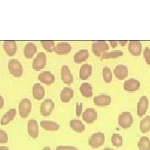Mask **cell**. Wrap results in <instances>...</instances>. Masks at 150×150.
I'll return each instance as SVG.
<instances>
[{"mask_svg": "<svg viewBox=\"0 0 150 150\" xmlns=\"http://www.w3.org/2000/svg\"><path fill=\"white\" fill-rule=\"evenodd\" d=\"M108 49H109V45L106 41H103V40L94 42L92 45V51L93 54L98 57H103L106 53H108Z\"/></svg>", "mask_w": 150, "mask_h": 150, "instance_id": "cell-1", "label": "cell"}, {"mask_svg": "<svg viewBox=\"0 0 150 150\" xmlns=\"http://www.w3.org/2000/svg\"><path fill=\"white\" fill-rule=\"evenodd\" d=\"M118 125L123 129H129L134 123L133 115L129 112H123L118 116Z\"/></svg>", "mask_w": 150, "mask_h": 150, "instance_id": "cell-2", "label": "cell"}, {"mask_svg": "<svg viewBox=\"0 0 150 150\" xmlns=\"http://www.w3.org/2000/svg\"><path fill=\"white\" fill-rule=\"evenodd\" d=\"M104 141H105V135L101 132H98L90 136L88 139V145L93 149H98L103 144Z\"/></svg>", "mask_w": 150, "mask_h": 150, "instance_id": "cell-3", "label": "cell"}, {"mask_svg": "<svg viewBox=\"0 0 150 150\" xmlns=\"http://www.w3.org/2000/svg\"><path fill=\"white\" fill-rule=\"evenodd\" d=\"M32 109V103L28 98L22 99L18 104V112L20 117L23 118H28Z\"/></svg>", "mask_w": 150, "mask_h": 150, "instance_id": "cell-4", "label": "cell"}, {"mask_svg": "<svg viewBox=\"0 0 150 150\" xmlns=\"http://www.w3.org/2000/svg\"><path fill=\"white\" fill-rule=\"evenodd\" d=\"M8 71L11 74L16 78H20L23 75V66L21 63L16 59H11L8 62Z\"/></svg>", "mask_w": 150, "mask_h": 150, "instance_id": "cell-5", "label": "cell"}, {"mask_svg": "<svg viewBox=\"0 0 150 150\" xmlns=\"http://www.w3.org/2000/svg\"><path fill=\"white\" fill-rule=\"evenodd\" d=\"M47 63V57L46 54L41 52L37 54V56L33 60V69L35 71H40L44 69Z\"/></svg>", "mask_w": 150, "mask_h": 150, "instance_id": "cell-6", "label": "cell"}, {"mask_svg": "<svg viewBox=\"0 0 150 150\" xmlns=\"http://www.w3.org/2000/svg\"><path fill=\"white\" fill-rule=\"evenodd\" d=\"M54 109V103L52 99H45L40 106V112L44 117L49 116Z\"/></svg>", "mask_w": 150, "mask_h": 150, "instance_id": "cell-7", "label": "cell"}, {"mask_svg": "<svg viewBox=\"0 0 150 150\" xmlns=\"http://www.w3.org/2000/svg\"><path fill=\"white\" fill-rule=\"evenodd\" d=\"M82 117L85 123H94L98 118V112H96V110L94 108H89L83 112Z\"/></svg>", "mask_w": 150, "mask_h": 150, "instance_id": "cell-8", "label": "cell"}, {"mask_svg": "<svg viewBox=\"0 0 150 150\" xmlns=\"http://www.w3.org/2000/svg\"><path fill=\"white\" fill-rule=\"evenodd\" d=\"M149 108V99L147 96H142L140 98L138 106H137V114L139 117H143Z\"/></svg>", "mask_w": 150, "mask_h": 150, "instance_id": "cell-9", "label": "cell"}, {"mask_svg": "<svg viewBox=\"0 0 150 150\" xmlns=\"http://www.w3.org/2000/svg\"><path fill=\"white\" fill-rule=\"evenodd\" d=\"M61 79L65 84H71L74 82V77L70 71L69 66L64 65L61 68Z\"/></svg>", "mask_w": 150, "mask_h": 150, "instance_id": "cell-10", "label": "cell"}, {"mask_svg": "<svg viewBox=\"0 0 150 150\" xmlns=\"http://www.w3.org/2000/svg\"><path fill=\"white\" fill-rule=\"evenodd\" d=\"M111 102H112V98L108 94H100L93 98L94 104L97 106H99V107L108 106L111 103Z\"/></svg>", "mask_w": 150, "mask_h": 150, "instance_id": "cell-11", "label": "cell"}, {"mask_svg": "<svg viewBox=\"0 0 150 150\" xmlns=\"http://www.w3.org/2000/svg\"><path fill=\"white\" fill-rule=\"evenodd\" d=\"M38 80L40 81L41 83H43L44 84H47V85L53 84L55 82L54 75L52 73H50L49 71H44V72L40 73L38 74Z\"/></svg>", "mask_w": 150, "mask_h": 150, "instance_id": "cell-12", "label": "cell"}, {"mask_svg": "<svg viewBox=\"0 0 150 150\" xmlns=\"http://www.w3.org/2000/svg\"><path fill=\"white\" fill-rule=\"evenodd\" d=\"M113 74L115 75V77L119 79V80H123L124 79H126L129 75V69L128 68L123 64L117 65L114 70H113Z\"/></svg>", "mask_w": 150, "mask_h": 150, "instance_id": "cell-13", "label": "cell"}, {"mask_svg": "<svg viewBox=\"0 0 150 150\" xmlns=\"http://www.w3.org/2000/svg\"><path fill=\"white\" fill-rule=\"evenodd\" d=\"M140 88V82L134 79H130L124 82L123 88L127 92H134L139 90Z\"/></svg>", "mask_w": 150, "mask_h": 150, "instance_id": "cell-14", "label": "cell"}, {"mask_svg": "<svg viewBox=\"0 0 150 150\" xmlns=\"http://www.w3.org/2000/svg\"><path fill=\"white\" fill-rule=\"evenodd\" d=\"M71 49H72V47L70 43L67 42H61L55 46L54 52L59 55H66V54H69Z\"/></svg>", "mask_w": 150, "mask_h": 150, "instance_id": "cell-15", "label": "cell"}, {"mask_svg": "<svg viewBox=\"0 0 150 150\" xmlns=\"http://www.w3.org/2000/svg\"><path fill=\"white\" fill-rule=\"evenodd\" d=\"M38 124L34 119H30L28 122V133L33 139H37L38 137Z\"/></svg>", "mask_w": 150, "mask_h": 150, "instance_id": "cell-16", "label": "cell"}, {"mask_svg": "<svg viewBox=\"0 0 150 150\" xmlns=\"http://www.w3.org/2000/svg\"><path fill=\"white\" fill-rule=\"evenodd\" d=\"M4 49L8 56H14L17 52V43L13 40H6L4 42Z\"/></svg>", "mask_w": 150, "mask_h": 150, "instance_id": "cell-17", "label": "cell"}, {"mask_svg": "<svg viewBox=\"0 0 150 150\" xmlns=\"http://www.w3.org/2000/svg\"><path fill=\"white\" fill-rule=\"evenodd\" d=\"M129 51L134 56H139L142 54V44L139 41L137 40L129 41Z\"/></svg>", "mask_w": 150, "mask_h": 150, "instance_id": "cell-18", "label": "cell"}, {"mask_svg": "<svg viewBox=\"0 0 150 150\" xmlns=\"http://www.w3.org/2000/svg\"><path fill=\"white\" fill-rule=\"evenodd\" d=\"M33 96L35 99L37 100H41L43 99V97L45 95V90L43 86H42L40 83H35L33 86Z\"/></svg>", "mask_w": 150, "mask_h": 150, "instance_id": "cell-19", "label": "cell"}, {"mask_svg": "<svg viewBox=\"0 0 150 150\" xmlns=\"http://www.w3.org/2000/svg\"><path fill=\"white\" fill-rule=\"evenodd\" d=\"M74 97V90L69 87H65L60 93V99L63 103H69Z\"/></svg>", "mask_w": 150, "mask_h": 150, "instance_id": "cell-20", "label": "cell"}, {"mask_svg": "<svg viewBox=\"0 0 150 150\" xmlns=\"http://www.w3.org/2000/svg\"><path fill=\"white\" fill-rule=\"evenodd\" d=\"M92 71H93V68L92 65L83 64L81 66L80 70H79V77L82 80H86L88 79L92 74Z\"/></svg>", "mask_w": 150, "mask_h": 150, "instance_id": "cell-21", "label": "cell"}, {"mask_svg": "<svg viewBox=\"0 0 150 150\" xmlns=\"http://www.w3.org/2000/svg\"><path fill=\"white\" fill-rule=\"evenodd\" d=\"M89 53L87 49H81L74 56V60L76 64H82L88 59Z\"/></svg>", "mask_w": 150, "mask_h": 150, "instance_id": "cell-22", "label": "cell"}, {"mask_svg": "<svg viewBox=\"0 0 150 150\" xmlns=\"http://www.w3.org/2000/svg\"><path fill=\"white\" fill-rule=\"evenodd\" d=\"M37 53V47L34 43H28L25 45L23 49V54L25 58L27 59H32L33 57Z\"/></svg>", "mask_w": 150, "mask_h": 150, "instance_id": "cell-23", "label": "cell"}, {"mask_svg": "<svg viewBox=\"0 0 150 150\" xmlns=\"http://www.w3.org/2000/svg\"><path fill=\"white\" fill-rule=\"evenodd\" d=\"M40 125L44 130H47V131H57L60 128L58 123L54 122V121H48V120L41 121Z\"/></svg>", "mask_w": 150, "mask_h": 150, "instance_id": "cell-24", "label": "cell"}, {"mask_svg": "<svg viewBox=\"0 0 150 150\" xmlns=\"http://www.w3.org/2000/svg\"><path fill=\"white\" fill-rule=\"evenodd\" d=\"M15 115H16V109L15 108L9 109L1 118L0 120L1 125H6L8 123H10L11 121L15 118Z\"/></svg>", "mask_w": 150, "mask_h": 150, "instance_id": "cell-25", "label": "cell"}, {"mask_svg": "<svg viewBox=\"0 0 150 150\" xmlns=\"http://www.w3.org/2000/svg\"><path fill=\"white\" fill-rule=\"evenodd\" d=\"M69 125L70 128L77 133H82L85 130V125L79 119H72Z\"/></svg>", "mask_w": 150, "mask_h": 150, "instance_id": "cell-26", "label": "cell"}, {"mask_svg": "<svg viewBox=\"0 0 150 150\" xmlns=\"http://www.w3.org/2000/svg\"><path fill=\"white\" fill-rule=\"evenodd\" d=\"M81 94L85 98H90L93 96V87L88 83H82L79 88Z\"/></svg>", "mask_w": 150, "mask_h": 150, "instance_id": "cell-27", "label": "cell"}, {"mask_svg": "<svg viewBox=\"0 0 150 150\" xmlns=\"http://www.w3.org/2000/svg\"><path fill=\"white\" fill-rule=\"evenodd\" d=\"M139 129L141 133L146 134L150 131V116H147L144 118L139 124Z\"/></svg>", "mask_w": 150, "mask_h": 150, "instance_id": "cell-28", "label": "cell"}, {"mask_svg": "<svg viewBox=\"0 0 150 150\" xmlns=\"http://www.w3.org/2000/svg\"><path fill=\"white\" fill-rule=\"evenodd\" d=\"M138 148L139 150H150V139L147 136L140 138L138 143Z\"/></svg>", "mask_w": 150, "mask_h": 150, "instance_id": "cell-29", "label": "cell"}, {"mask_svg": "<svg viewBox=\"0 0 150 150\" xmlns=\"http://www.w3.org/2000/svg\"><path fill=\"white\" fill-rule=\"evenodd\" d=\"M111 143L114 147L119 148L123 144V137L118 134H113L111 137Z\"/></svg>", "mask_w": 150, "mask_h": 150, "instance_id": "cell-30", "label": "cell"}, {"mask_svg": "<svg viewBox=\"0 0 150 150\" xmlns=\"http://www.w3.org/2000/svg\"><path fill=\"white\" fill-rule=\"evenodd\" d=\"M123 51L121 50H113L111 52H108L104 54L102 57V59H115V58H118L123 56Z\"/></svg>", "mask_w": 150, "mask_h": 150, "instance_id": "cell-31", "label": "cell"}, {"mask_svg": "<svg viewBox=\"0 0 150 150\" xmlns=\"http://www.w3.org/2000/svg\"><path fill=\"white\" fill-rule=\"evenodd\" d=\"M41 43L43 45V48L47 51V52H49V53H52L54 51V48H55V43L54 41H52V40H43V41H41Z\"/></svg>", "mask_w": 150, "mask_h": 150, "instance_id": "cell-32", "label": "cell"}, {"mask_svg": "<svg viewBox=\"0 0 150 150\" xmlns=\"http://www.w3.org/2000/svg\"><path fill=\"white\" fill-rule=\"evenodd\" d=\"M103 80L105 83H109L112 79V74L111 69L108 67L103 68Z\"/></svg>", "mask_w": 150, "mask_h": 150, "instance_id": "cell-33", "label": "cell"}, {"mask_svg": "<svg viewBox=\"0 0 150 150\" xmlns=\"http://www.w3.org/2000/svg\"><path fill=\"white\" fill-rule=\"evenodd\" d=\"M8 141V136L4 130L0 129V144H7Z\"/></svg>", "mask_w": 150, "mask_h": 150, "instance_id": "cell-34", "label": "cell"}, {"mask_svg": "<svg viewBox=\"0 0 150 150\" xmlns=\"http://www.w3.org/2000/svg\"><path fill=\"white\" fill-rule=\"evenodd\" d=\"M144 57L147 64L150 65V48L146 47L144 49Z\"/></svg>", "mask_w": 150, "mask_h": 150, "instance_id": "cell-35", "label": "cell"}, {"mask_svg": "<svg viewBox=\"0 0 150 150\" xmlns=\"http://www.w3.org/2000/svg\"><path fill=\"white\" fill-rule=\"evenodd\" d=\"M56 150H79L74 146H67V145H59L56 148Z\"/></svg>", "mask_w": 150, "mask_h": 150, "instance_id": "cell-36", "label": "cell"}, {"mask_svg": "<svg viewBox=\"0 0 150 150\" xmlns=\"http://www.w3.org/2000/svg\"><path fill=\"white\" fill-rule=\"evenodd\" d=\"M82 107H83L82 103H78L77 106H76V114H77L78 117H79L81 112H83V111H82Z\"/></svg>", "mask_w": 150, "mask_h": 150, "instance_id": "cell-37", "label": "cell"}, {"mask_svg": "<svg viewBox=\"0 0 150 150\" xmlns=\"http://www.w3.org/2000/svg\"><path fill=\"white\" fill-rule=\"evenodd\" d=\"M109 44L111 45V47H112V48H115L118 46V41H117V40H110V41H109Z\"/></svg>", "mask_w": 150, "mask_h": 150, "instance_id": "cell-38", "label": "cell"}, {"mask_svg": "<svg viewBox=\"0 0 150 150\" xmlns=\"http://www.w3.org/2000/svg\"><path fill=\"white\" fill-rule=\"evenodd\" d=\"M4 98L0 95V109L4 108Z\"/></svg>", "mask_w": 150, "mask_h": 150, "instance_id": "cell-39", "label": "cell"}, {"mask_svg": "<svg viewBox=\"0 0 150 150\" xmlns=\"http://www.w3.org/2000/svg\"><path fill=\"white\" fill-rule=\"evenodd\" d=\"M127 43H128V41H126V40H124V41H123V40H119V41H118V43H119L120 45H122V46H125V45L127 44Z\"/></svg>", "mask_w": 150, "mask_h": 150, "instance_id": "cell-40", "label": "cell"}, {"mask_svg": "<svg viewBox=\"0 0 150 150\" xmlns=\"http://www.w3.org/2000/svg\"><path fill=\"white\" fill-rule=\"evenodd\" d=\"M0 150H10L6 146H0Z\"/></svg>", "mask_w": 150, "mask_h": 150, "instance_id": "cell-41", "label": "cell"}, {"mask_svg": "<svg viewBox=\"0 0 150 150\" xmlns=\"http://www.w3.org/2000/svg\"><path fill=\"white\" fill-rule=\"evenodd\" d=\"M42 150H51V149L49 147H44V148H43Z\"/></svg>", "mask_w": 150, "mask_h": 150, "instance_id": "cell-42", "label": "cell"}, {"mask_svg": "<svg viewBox=\"0 0 150 150\" xmlns=\"http://www.w3.org/2000/svg\"><path fill=\"white\" fill-rule=\"evenodd\" d=\"M103 150H114V149H110V148H106V149H103Z\"/></svg>", "mask_w": 150, "mask_h": 150, "instance_id": "cell-43", "label": "cell"}]
</instances>
